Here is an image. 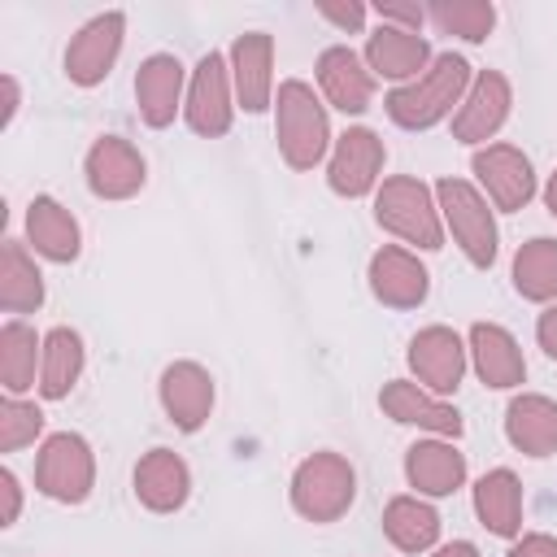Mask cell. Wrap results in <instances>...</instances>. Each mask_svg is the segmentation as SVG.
<instances>
[{"instance_id":"277c9868","label":"cell","mask_w":557,"mask_h":557,"mask_svg":"<svg viewBox=\"0 0 557 557\" xmlns=\"http://www.w3.org/2000/svg\"><path fill=\"white\" fill-rule=\"evenodd\" d=\"M435 205H440V218L453 231L457 248L466 252V261L487 270L496 261V244H500L496 218L487 209V196L466 178H440L435 183Z\"/></svg>"},{"instance_id":"d6986e66","label":"cell","mask_w":557,"mask_h":557,"mask_svg":"<svg viewBox=\"0 0 557 557\" xmlns=\"http://www.w3.org/2000/svg\"><path fill=\"white\" fill-rule=\"evenodd\" d=\"M135 496L152 513H174L191 496V470L174 448H148L135 461Z\"/></svg>"},{"instance_id":"83f0119b","label":"cell","mask_w":557,"mask_h":557,"mask_svg":"<svg viewBox=\"0 0 557 557\" xmlns=\"http://www.w3.org/2000/svg\"><path fill=\"white\" fill-rule=\"evenodd\" d=\"M0 305L9 313H35L44 305V274L17 239H4L0 248Z\"/></svg>"},{"instance_id":"f546056e","label":"cell","mask_w":557,"mask_h":557,"mask_svg":"<svg viewBox=\"0 0 557 557\" xmlns=\"http://www.w3.org/2000/svg\"><path fill=\"white\" fill-rule=\"evenodd\" d=\"M383 535L400 553H426L440 540V513L422 496H392L383 509Z\"/></svg>"},{"instance_id":"f35d334b","label":"cell","mask_w":557,"mask_h":557,"mask_svg":"<svg viewBox=\"0 0 557 557\" xmlns=\"http://www.w3.org/2000/svg\"><path fill=\"white\" fill-rule=\"evenodd\" d=\"M435 557H479V548H474L470 540H453V544L435 548Z\"/></svg>"},{"instance_id":"8992f818","label":"cell","mask_w":557,"mask_h":557,"mask_svg":"<svg viewBox=\"0 0 557 557\" xmlns=\"http://www.w3.org/2000/svg\"><path fill=\"white\" fill-rule=\"evenodd\" d=\"M35 487L48 500L61 505H83L96 487V457L91 444L74 431H57L44 440L39 457H35Z\"/></svg>"},{"instance_id":"5bb4252c","label":"cell","mask_w":557,"mask_h":557,"mask_svg":"<svg viewBox=\"0 0 557 557\" xmlns=\"http://www.w3.org/2000/svg\"><path fill=\"white\" fill-rule=\"evenodd\" d=\"M231 83L235 104L244 113H261L274 104V39L265 30H244L231 44Z\"/></svg>"},{"instance_id":"8d00e7d4","label":"cell","mask_w":557,"mask_h":557,"mask_svg":"<svg viewBox=\"0 0 557 557\" xmlns=\"http://www.w3.org/2000/svg\"><path fill=\"white\" fill-rule=\"evenodd\" d=\"M0 492H4L0 527H13V522H17V509H22V487H17V474H13V470H0Z\"/></svg>"},{"instance_id":"f1b7e54d","label":"cell","mask_w":557,"mask_h":557,"mask_svg":"<svg viewBox=\"0 0 557 557\" xmlns=\"http://www.w3.org/2000/svg\"><path fill=\"white\" fill-rule=\"evenodd\" d=\"M83 361H87V352H83V335H78V331H70V326H52V331L44 335L39 392H44L48 400L70 396V387H74V383H78V374H83Z\"/></svg>"},{"instance_id":"4fadbf2b","label":"cell","mask_w":557,"mask_h":557,"mask_svg":"<svg viewBox=\"0 0 557 557\" xmlns=\"http://www.w3.org/2000/svg\"><path fill=\"white\" fill-rule=\"evenodd\" d=\"M466 344L453 326H422L413 339H409V370L418 374L422 387H431L435 396H448L461 387V374H466Z\"/></svg>"},{"instance_id":"cb8c5ba5","label":"cell","mask_w":557,"mask_h":557,"mask_svg":"<svg viewBox=\"0 0 557 557\" xmlns=\"http://www.w3.org/2000/svg\"><path fill=\"white\" fill-rule=\"evenodd\" d=\"M26 239L35 244L39 257H48L57 265H70L83 252L78 218L57 196H35L30 200V209H26Z\"/></svg>"},{"instance_id":"d590c367","label":"cell","mask_w":557,"mask_h":557,"mask_svg":"<svg viewBox=\"0 0 557 557\" xmlns=\"http://www.w3.org/2000/svg\"><path fill=\"white\" fill-rule=\"evenodd\" d=\"M509 557H557V535H544V531L518 535V544L509 548Z\"/></svg>"},{"instance_id":"8fae6325","label":"cell","mask_w":557,"mask_h":557,"mask_svg":"<svg viewBox=\"0 0 557 557\" xmlns=\"http://www.w3.org/2000/svg\"><path fill=\"white\" fill-rule=\"evenodd\" d=\"M83 170H87L91 196H100V200H131L148 178L144 152L122 135H100L87 148V165Z\"/></svg>"},{"instance_id":"74e56055","label":"cell","mask_w":557,"mask_h":557,"mask_svg":"<svg viewBox=\"0 0 557 557\" xmlns=\"http://www.w3.org/2000/svg\"><path fill=\"white\" fill-rule=\"evenodd\" d=\"M535 339H540L544 357H548V361H557V300L540 313V322H535Z\"/></svg>"},{"instance_id":"4dcf8cb0","label":"cell","mask_w":557,"mask_h":557,"mask_svg":"<svg viewBox=\"0 0 557 557\" xmlns=\"http://www.w3.org/2000/svg\"><path fill=\"white\" fill-rule=\"evenodd\" d=\"M513 292L522 300H557V239L535 235L513 252Z\"/></svg>"},{"instance_id":"ffe728a7","label":"cell","mask_w":557,"mask_h":557,"mask_svg":"<svg viewBox=\"0 0 557 557\" xmlns=\"http://www.w3.org/2000/svg\"><path fill=\"white\" fill-rule=\"evenodd\" d=\"M431 61H435L431 57V44L422 35H413V30H400V26H383L379 22V30H370V39H366V65H370L374 78H392V83L405 87Z\"/></svg>"},{"instance_id":"2e32d148","label":"cell","mask_w":557,"mask_h":557,"mask_svg":"<svg viewBox=\"0 0 557 557\" xmlns=\"http://www.w3.org/2000/svg\"><path fill=\"white\" fill-rule=\"evenodd\" d=\"M379 405H383V413H387L392 422H400V426H422V431H431V435H440V440H457V435L466 431V422H461V413H457L453 405H444L440 396L422 392V383H409V379L383 383Z\"/></svg>"},{"instance_id":"60d3db41","label":"cell","mask_w":557,"mask_h":557,"mask_svg":"<svg viewBox=\"0 0 557 557\" xmlns=\"http://www.w3.org/2000/svg\"><path fill=\"white\" fill-rule=\"evenodd\" d=\"M544 205H548V213H553V222H557V170L548 174V187H544Z\"/></svg>"},{"instance_id":"7c38bea8","label":"cell","mask_w":557,"mask_h":557,"mask_svg":"<svg viewBox=\"0 0 557 557\" xmlns=\"http://www.w3.org/2000/svg\"><path fill=\"white\" fill-rule=\"evenodd\" d=\"M509 104H513L509 78L500 70H479L474 83H470V91H466V100L453 113V139H461V144H487L505 126Z\"/></svg>"},{"instance_id":"52a82bcc","label":"cell","mask_w":557,"mask_h":557,"mask_svg":"<svg viewBox=\"0 0 557 557\" xmlns=\"http://www.w3.org/2000/svg\"><path fill=\"white\" fill-rule=\"evenodd\" d=\"M235 83H231V65L222 52H205L191 70V83H187V104H183V117L196 135L205 139H218L231 131V117H235Z\"/></svg>"},{"instance_id":"603a6c76","label":"cell","mask_w":557,"mask_h":557,"mask_svg":"<svg viewBox=\"0 0 557 557\" xmlns=\"http://www.w3.org/2000/svg\"><path fill=\"white\" fill-rule=\"evenodd\" d=\"M405 479L418 496H453L466 483V453L453 440H418L405 448Z\"/></svg>"},{"instance_id":"9c48e42d","label":"cell","mask_w":557,"mask_h":557,"mask_svg":"<svg viewBox=\"0 0 557 557\" xmlns=\"http://www.w3.org/2000/svg\"><path fill=\"white\" fill-rule=\"evenodd\" d=\"M122 35H126V13L109 9L100 17H91L65 48V78L78 87H96L109 78L117 52H122Z\"/></svg>"},{"instance_id":"7a4b0ae2","label":"cell","mask_w":557,"mask_h":557,"mask_svg":"<svg viewBox=\"0 0 557 557\" xmlns=\"http://www.w3.org/2000/svg\"><path fill=\"white\" fill-rule=\"evenodd\" d=\"M274 135L278 152L292 170H313L331 148L326 104L313 96L305 78H283L274 91Z\"/></svg>"},{"instance_id":"4316f807","label":"cell","mask_w":557,"mask_h":557,"mask_svg":"<svg viewBox=\"0 0 557 557\" xmlns=\"http://www.w3.org/2000/svg\"><path fill=\"white\" fill-rule=\"evenodd\" d=\"M35 361H44V339L22 318H9L0 326V383L4 396H22L35 387Z\"/></svg>"},{"instance_id":"9a60e30c","label":"cell","mask_w":557,"mask_h":557,"mask_svg":"<svg viewBox=\"0 0 557 557\" xmlns=\"http://www.w3.org/2000/svg\"><path fill=\"white\" fill-rule=\"evenodd\" d=\"M157 392H161L165 418L187 435L200 431L209 422V413H213V379H209V370L200 361H170L161 370Z\"/></svg>"},{"instance_id":"7402d4cb","label":"cell","mask_w":557,"mask_h":557,"mask_svg":"<svg viewBox=\"0 0 557 557\" xmlns=\"http://www.w3.org/2000/svg\"><path fill=\"white\" fill-rule=\"evenodd\" d=\"M466 348H470L474 374H479L487 387L505 392V387H518V383L527 379L522 348H518V339H513L500 322H474V326H470Z\"/></svg>"},{"instance_id":"e0dca14e","label":"cell","mask_w":557,"mask_h":557,"mask_svg":"<svg viewBox=\"0 0 557 557\" xmlns=\"http://www.w3.org/2000/svg\"><path fill=\"white\" fill-rule=\"evenodd\" d=\"M370 292L387 309H418L426 300V292H431V274L409 248L383 244L370 257Z\"/></svg>"},{"instance_id":"ba28073f","label":"cell","mask_w":557,"mask_h":557,"mask_svg":"<svg viewBox=\"0 0 557 557\" xmlns=\"http://www.w3.org/2000/svg\"><path fill=\"white\" fill-rule=\"evenodd\" d=\"M470 170H474V178H479V191H483L496 209H505V213L522 209V205L535 196V170H531L527 152L513 148V144H483V148L470 157Z\"/></svg>"},{"instance_id":"d6a6232c","label":"cell","mask_w":557,"mask_h":557,"mask_svg":"<svg viewBox=\"0 0 557 557\" xmlns=\"http://www.w3.org/2000/svg\"><path fill=\"white\" fill-rule=\"evenodd\" d=\"M39 431H44L39 405H30L22 396H4L0 400V453H17V448L35 444Z\"/></svg>"},{"instance_id":"484cf974","label":"cell","mask_w":557,"mask_h":557,"mask_svg":"<svg viewBox=\"0 0 557 557\" xmlns=\"http://www.w3.org/2000/svg\"><path fill=\"white\" fill-rule=\"evenodd\" d=\"M474 513L492 535L518 540L522 535V483H518V474L505 466L487 470L474 483Z\"/></svg>"},{"instance_id":"d4e9b609","label":"cell","mask_w":557,"mask_h":557,"mask_svg":"<svg viewBox=\"0 0 557 557\" xmlns=\"http://www.w3.org/2000/svg\"><path fill=\"white\" fill-rule=\"evenodd\" d=\"M505 440L527 457L557 453V400L540 392H522L505 409Z\"/></svg>"},{"instance_id":"6da1fadb","label":"cell","mask_w":557,"mask_h":557,"mask_svg":"<svg viewBox=\"0 0 557 557\" xmlns=\"http://www.w3.org/2000/svg\"><path fill=\"white\" fill-rule=\"evenodd\" d=\"M470 83H474L470 61L457 57V52H440L413 83L392 87L387 100H383V109H387V117H392L396 126H405V131H426V126L444 122V117L453 113V104L466 100Z\"/></svg>"},{"instance_id":"e575fe53","label":"cell","mask_w":557,"mask_h":557,"mask_svg":"<svg viewBox=\"0 0 557 557\" xmlns=\"http://www.w3.org/2000/svg\"><path fill=\"white\" fill-rule=\"evenodd\" d=\"M318 13L326 17V22H335L339 30H361L366 26V4H357V0H348V4H335V0H322L318 4Z\"/></svg>"},{"instance_id":"1f68e13d","label":"cell","mask_w":557,"mask_h":557,"mask_svg":"<svg viewBox=\"0 0 557 557\" xmlns=\"http://www.w3.org/2000/svg\"><path fill=\"white\" fill-rule=\"evenodd\" d=\"M426 17L444 30V35H457L466 44H483L496 26V4L492 0H435L426 9Z\"/></svg>"},{"instance_id":"ac0fdd59","label":"cell","mask_w":557,"mask_h":557,"mask_svg":"<svg viewBox=\"0 0 557 557\" xmlns=\"http://www.w3.org/2000/svg\"><path fill=\"white\" fill-rule=\"evenodd\" d=\"M183 78H187L183 61L174 52H152V57L139 61V70H135V100H139V117L152 131L170 126L174 113L187 104L183 100Z\"/></svg>"},{"instance_id":"44dd1931","label":"cell","mask_w":557,"mask_h":557,"mask_svg":"<svg viewBox=\"0 0 557 557\" xmlns=\"http://www.w3.org/2000/svg\"><path fill=\"white\" fill-rule=\"evenodd\" d=\"M318 83H322V96L339 113H366L374 100V74L366 57H357L348 44H335L318 57Z\"/></svg>"},{"instance_id":"5b68a950","label":"cell","mask_w":557,"mask_h":557,"mask_svg":"<svg viewBox=\"0 0 557 557\" xmlns=\"http://www.w3.org/2000/svg\"><path fill=\"white\" fill-rule=\"evenodd\" d=\"M357 470L339 453H313L292 474V509L309 522H335L352 509Z\"/></svg>"},{"instance_id":"ab89813d","label":"cell","mask_w":557,"mask_h":557,"mask_svg":"<svg viewBox=\"0 0 557 557\" xmlns=\"http://www.w3.org/2000/svg\"><path fill=\"white\" fill-rule=\"evenodd\" d=\"M13 113H17V78L4 74V122H13Z\"/></svg>"},{"instance_id":"30bf717a","label":"cell","mask_w":557,"mask_h":557,"mask_svg":"<svg viewBox=\"0 0 557 557\" xmlns=\"http://www.w3.org/2000/svg\"><path fill=\"white\" fill-rule=\"evenodd\" d=\"M383 161H387L383 139L370 126H348L335 139V152H331V165H326V183H331L335 196L357 200V196L374 191V183L383 174Z\"/></svg>"},{"instance_id":"836d02e7","label":"cell","mask_w":557,"mask_h":557,"mask_svg":"<svg viewBox=\"0 0 557 557\" xmlns=\"http://www.w3.org/2000/svg\"><path fill=\"white\" fill-rule=\"evenodd\" d=\"M374 17L383 22V26H400V30H422V22H426V9L422 4H396V0H387V4H374Z\"/></svg>"},{"instance_id":"3957f363","label":"cell","mask_w":557,"mask_h":557,"mask_svg":"<svg viewBox=\"0 0 557 557\" xmlns=\"http://www.w3.org/2000/svg\"><path fill=\"white\" fill-rule=\"evenodd\" d=\"M374 218L383 231H392L405 244H418L426 252L444 248V218H440L435 191L422 178H409V174L383 178V187L374 191Z\"/></svg>"}]
</instances>
